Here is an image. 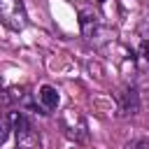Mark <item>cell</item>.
Masks as SVG:
<instances>
[{"instance_id":"3957f363","label":"cell","mask_w":149,"mask_h":149,"mask_svg":"<svg viewBox=\"0 0 149 149\" xmlns=\"http://www.w3.org/2000/svg\"><path fill=\"white\" fill-rule=\"evenodd\" d=\"M9 123H12V130H14V137H16L19 147H37L40 144V137L33 130V123L23 112H12Z\"/></svg>"},{"instance_id":"ba28073f","label":"cell","mask_w":149,"mask_h":149,"mask_svg":"<svg viewBox=\"0 0 149 149\" xmlns=\"http://www.w3.org/2000/svg\"><path fill=\"white\" fill-rule=\"evenodd\" d=\"M140 54H142V58L149 63V37L142 40V44H140Z\"/></svg>"},{"instance_id":"52a82bcc","label":"cell","mask_w":149,"mask_h":149,"mask_svg":"<svg viewBox=\"0 0 149 149\" xmlns=\"http://www.w3.org/2000/svg\"><path fill=\"white\" fill-rule=\"evenodd\" d=\"M9 130H12V123H9V116H0V144L7 140V135H9Z\"/></svg>"},{"instance_id":"30bf717a","label":"cell","mask_w":149,"mask_h":149,"mask_svg":"<svg viewBox=\"0 0 149 149\" xmlns=\"http://www.w3.org/2000/svg\"><path fill=\"white\" fill-rule=\"evenodd\" d=\"M98 2H105V0H98Z\"/></svg>"},{"instance_id":"6da1fadb","label":"cell","mask_w":149,"mask_h":149,"mask_svg":"<svg viewBox=\"0 0 149 149\" xmlns=\"http://www.w3.org/2000/svg\"><path fill=\"white\" fill-rule=\"evenodd\" d=\"M79 26H81V35L91 47H102L112 40V28L102 23L100 14L91 12V9H81L79 12Z\"/></svg>"},{"instance_id":"5b68a950","label":"cell","mask_w":149,"mask_h":149,"mask_svg":"<svg viewBox=\"0 0 149 149\" xmlns=\"http://www.w3.org/2000/svg\"><path fill=\"white\" fill-rule=\"evenodd\" d=\"M116 105H119V114H121V116H133V114H137V109H140V93H137V88H135L133 84L123 86V88L116 93Z\"/></svg>"},{"instance_id":"7a4b0ae2","label":"cell","mask_w":149,"mask_h":149,"mask_svg":"<svg viewBox=\"0 0 149 149\" xmlns=\"http://www.w3.org/2000/svg\"><path fill=\"white\" fill-rule=\"evenodd\" d=\"M0 23L9 30H23L28 26L23 0H0Z\"/></svg>"},{"instance_id":"277c9868","label":"cell","mask_w":149,"mask_h":149,"mask_svg":"<svg viewBox=\"0 0 149 149\" xmlns=\"http://www.w3.org/2000/svg\"><path fill=\"white\" fill-rule=\"evenodd\" d=\"M61 128L65 133V137H70L72 142H86L88 137V126H86V119L74 112V109H65L63 116H61Z\"/></svg>"},{"instance_id":"8992f818","label":"cell","mask_w":149,"mask_h":149,"mask_svg":"<svg viewBox=\"0 0 149 149\" xmlns=\"http://www.w3.org/2000/svg\"><path fill=\"white\" fill-rule=\"evenodd\" d=\"M37 100H40V107H42V112H44V114L54 112V109L58 107V102H61L58 91H56L54 86H49V84L40 86V91H37Z\"/></svg>"},{"instance_id":"9c48e42d","label":"cell","mask_w":149,"mask_h":149,"mask_svg":"<svg viewBox=\"0 0 149 149\" xmlns=\"http://www.w3.org/2000/svg\"><path fill=\"white\" fill-rule=\"evenodd\" d=\"M130 147H149V140H137V142H130Z\"/></svg>"}]
</instances>
